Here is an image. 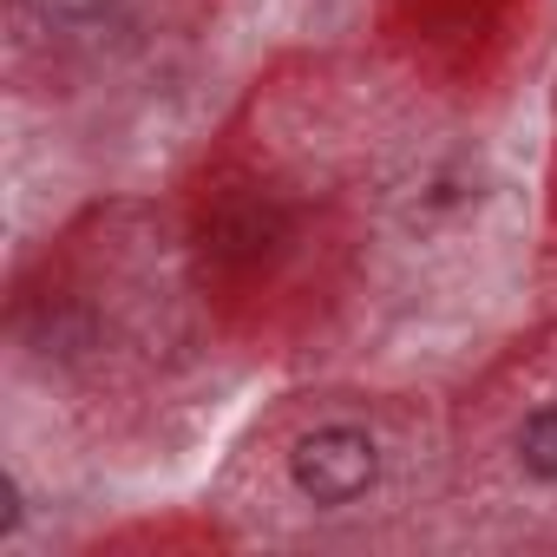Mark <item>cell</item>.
Segmentation results:
<instances>
[{"mask_svg": "<svg viewBox=\"0 0 557 557\" xmlns=\"http://www.w3.org/2000/svg\"><path fill=\"white\" fill-rule=\"evenodd\" d=\"M289 472H296L302 498H315V505H348V498H361V492L374 485L381 453H374V440H368L361 426H315V433L296 446Z\"/></svg>", "mask_w": 557, "mask_h": 557, "instance_id": "1", "label": "cell"}, {"mask_svg": "<svg viewBox=\"0 0 557 557\" xmlns=\"http://www.w3.org/2000/svg\"><path fill=\"white\" fill-rule=\"evenodd\" d=\"M518 459H524V472L557 479V407H544V413L524 420V433H518Z\"/></svg>", "mask_w": 557, "mask_h": 557, "instance_id": "2", "label": "cell"}, {"mask_svg": "<svg viewBox=\"0 0 557 557\" xmlns=\"http://www.w3.org/2000/svg\"><path fill=\"white\" fill-rule=\"evenodd\" d=\"M27 14H40L47 27H92L112 14V0H21Z\"/></svg>", "mask_w": 557, "mask_h": 557, "instance_id": "3", "label": "cell"}]
</instances>
